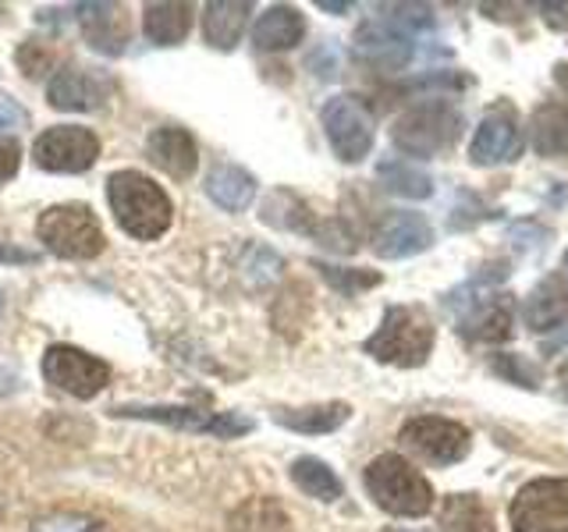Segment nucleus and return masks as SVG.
<instances>
[{"label": "nucleus", "mask_w": 568, "mask_h": 532, "mask_svg": "<svg viewBox=\"0 0 568 532\" xmlns=\"http://www.w3.org/2000/svg\"><path fill=\"white\" fill-rule=\"evenodd\" d=\"M106 203H111L118 227L139 242H156L160 235H168V227L174 221L171 195L150 174L132 167L114 171L106 177Z\"/></svg>", "instance_id": "1"}, {"label": "nucleus", "mask_w": 568, "mask_h": 532, "mask_svg": "<svg viewBox=\"0 0 568 532\" xmlns=\"http://www.w3.org/2000/svg\"><path fill=\"white\" fill-rule=\"evenodd\" d=\"M363 483L366 493L373 497V504L384 508L387 514H398V519H423L434 508V487L402 454L373 458L363 472Z\"/></svg>", "instance_id": "2"}, {"label": "nucleus", "mask_w": 568, "mask_h": 532, "mask_svg": "<svg viewBox=\"0 0 568 532\" xmlns=\"http://www.w3.org/2000/svg\"><path fill=\"white\" fill-rule=\"evenodd\" d=\"M434 324L419 306H390L381 319L377 334L363 345L366 355H373L377 362L416 369L430 359L434 351Z\"/></svg>", "instance_id": "3"}, {"label": "nucleus", "mask_w": 568, "mask_h": 532, "mask_svg": "<svg viewBox=\"0 0 568 532\" xmlns=\"http://www.w3.org/2000/svg\"><path fill=\"white\" fill-rule=\"evenodd\" d=\"M36 238L58 259H93L103 253L106 235L100 217L85 203H58L47 206L36 221Z\"/></svg>", "instance_id": "4"}, {"label": "nucleus", "mask_w": 568, "mask_h": 532, "mask_svg": "<svg viewBox=\"0 0 568 532\" xmlns=\"http://www.w3.org/2000/svg\"><path fill=\"white\" fill-rule=\"evenodd\" d=\"M458 135H462V114H458V106L444 96L408 106L395 121V129H390V139H395V146L402 153L423 156V160L452 150Z\"/></svg>", "instance_id": "5"}, {"label": "nucleus", "mask_w": 568, "mask_h": 532, "mask_svg": "<svg viewBox=\"0 0 568 532\" xmlns=\"http://www.w3.org/2000/svg\"><path fill=\"white\" fill-rule=\"evenodd\" d=\"M511 532H568V479H532L511 497Z\"/></svg>", "instance_id": "6"}, {"label": "nucleus", "mask_w": 568, "mask_h": 532, "mask_svg": "<svg viewBox=\"0 0 568 532\" xmlns=\"http://www.w3.org/2000/svg\"><path fill=\"white\" fill-rule=\"evenodd\" d=\"M118 419H146V422H164L171 430H189V433H210V437H242L253 430V419L239 412H203L192 405H118L111 408Z\"/></svg>", "instance_id": "7"}, {"label": "nucleus", "mask_w": 568, "mask_h": 532, "mask_svg": "<svg viewBox=\"0 0 568 532\" xmlns=\"http://www.w3.org/2000/svg\"><path fill=\"white\" fill-rule=\"evenodd\" d=\"M32 160L47 174H85L100 160V139L85 124H53L36 135Z\"/></svg>", "instance_id": "8"}, {"label": "nucleus", "mask_w": 568, "mask_h": 532, "mask_svg": "<svg viewBox=\"0 0 568 532\" xmlns=\"http://www.w3.org/2000/svg\"><path fill=\"white\" fill-rule=\"evenodd\" d=\"M43 380L71 398L89 401L111 383V366L75 345H50L43 351Z\"/></svg>", "instance_id": "9"}, {"label": "nucleus", "mask_w": 568, "mask_h": 532, "mask_svg": "<svg viewBox=\"0 0 568 532\" xmlns=\"http://www.w3.org/2000/svg\"><path fill=\"white\" fill-rule=\"evenodd\" d=\"M320 121H324L327 142L337 160L345 164H359V160L373 150V117L366 106L355 96H331L320 111Z\"/></svg>", "instance_id": "10"}, {"label": "nucleus", "mask_w": 568, "mask_h": 532, "mask_svg": "<svg viewBox=\"0 0 568 532\" xmlns=\"http://www.w3.org/2000/svg\"><path fill=\"white\" fill-rule=\"evenodd\" d=\"M408 451H416L423 461H434V466H455L469 454L473 437L462 422L455 419H440V416H416L402 426L398 437Z\"/></svg>", "instance_id": "11"}, {"label": "nucleus", "mask_w": 568, "mask_h": 532, "mask_svg": "<svg viewBox=\"0 0 568 532\" xmlns=\"http://www.w3.org/2000/svg\"><path fill=\"white\" fill-rule=\"evenodd\" d=\"M114 93V79L106 71L82 68V64H64L53 71L47 85V103L53 111H97Z\"/></svg>", "instance_id": "12"}, {"label": "nucleus", "mask_w": 568, "mask_h": 532, "mask_svg": "<svg viewBox=\"0 0 568 532\" xmlns=\"http://www.w3.org/2000/svg\"><path fill=\"white\" fill-rule=\"evenodd\" d=\"M413 35H408L398 22H390L387 14L366 18L355 32V58L381 68V71H395L405 68L413 58Z\"/></svg>", "instance_id": "13"}, {"label": "nucleus", "mask_w": 568, "mask_h": 532, "mask_svg": "<svg viewBox=\"0 0 568 532\" xmlns=\"http://www.w3.org/2000/svg\"><path fill=\"white\" fill-rule=\"evenodd\" d=\"M523 153V132L515 121L511 106H494V111L479 121V129L473 135L469 160L476 167H494V164H511Z\"/></svg>", "instance_id": "14"}, {"label": "nucleus", "mask_w": 568, "mask_h": 532, "mask_svg": "<svg viewBox=\"0 0 568 532\" xmlns=\"http://www.w3.org/2000/svg\"><path fill=\"white\" fill-rule=\"evenodd\" d=\"M434 245V227L426 224L423 213L413 209H390L381 217L377 231H373V253L381 259H405L426 253Z\"/></svg>", "instance_id": "15"}, {"label": "nucleus", "mask_w": 568, "mask_h": 532, "mask_svg": "<svg viewBox=\"0 0 568 532\" xmlns=\"http://www.w3.org/2000/svg\"><path fill=\"white\" fill-rule=\"evenodd\" d=\"M79 29L85 43L103 58H121L132 43V22L124 4H79Z\"/></svg>", "instance_id": "16"}, {"label": "nucleus", "mask_w": 568, "mask_h": 532, "mask_svg": "<svg viewBox=\"0 0 568 532\" xmlns=\"http://www.w3.org/2000/svg\"><path fill=\"white\" fill-rule=\"evenodd\" d=\"M146 156L153 160V167H160L174 182H185L200 167V150H195V139L178 129V124H160L146 139Z\"/></svg>", "instance_id": "17"}, {"label": "nucleus", "mask_w": 568, "mask_h": 532, "mask_svg": "<svg viewBox=\"0 0 568 532\" xmlns=\"http://www.w3.org/2000/svg\"><path fill=\"white\" fill-rule=\"evenodd\" d=\"M253 4L248 0H213L203 11V40L213 50H235L248 25Z\"/></svg>", "instance_id": "18"}, {"label": "nucleus", "mask_w": 568, "mask_h": 532, "mask_svg": "<svg viewBox=\"0 0 568 532\" xmlns=\"http://www.w3.org/2000/svg\"><path fill=\"white\" fill-rule=\"evenodd\" d=\"M302 35H306V18L292 4L266 8L253 25V43L260 50H292L302 43Z\"/></svg>", "instance_id": "19"}, {"label": "nucleus", "mask_w": 568, "mask_h": 532, "mask_svg": "<svg viewBox=\"0 0 568 532\" xmlns=\"http://www.w3.org/2000/svg\"><path fill=\"white\" fill-rule=\"evenodd\" d=\"M523 313H526V324L540 334L561 327L568 319V284H565V277L561 274L544 277L537 288L529 291Z\"/></svg>", "instance_id": "20"}, {"label": "nucleus", "mask_w": 568, "mask_h": 532, "mask_svg": "<svg viewBox=\"0 0 568 532\" xmlns=\"http://www.w3.org/2000/svg\"><path fill=\"white\" fill-rule=\"evenodd\" d=\"M271 416L284 430L320 437V433H334L337 426H345L352 408L345 401H324V405H306V408H274Z\"/></svg>", "instance_id": "21"}, {"label": "nucleus", "mask_w": 568, "mask_h": 532, "mask_svg": "<svg viewBox=\"0 0 568 532\" xmlns=\"http://www.w3.org/2000/svg\"><path fill=\"white\" fill-rule=\"evenodd\" d=\"M142 29L146 40L156 47H178L192 29V4H174V0H156L142 8Z\"/></svg>", "instance_id": "22"}, {"label": "nucleus", "mask_w": 568, "mask_h": 532, "mask_svg": "<svg viewBox=\"0 0 568 532\" xmlns=\"http://www.w3.org/2000/svg\"><path fill=\"white\" fill-rule=\"evenodd\" d=\"M206 195L217 206H224L231 213H242L256 200V177L239 164H217L206 174Z\"/></svg>", "instance_id": "23"}, {"label": "nucleus", "mask_w": 568, "mask_h": 532, "mask_svg": "<svg viewBox=\"0 0 568 532\" xmlns=\"http://www.w3.org/2000/svg\"><path fill=\"white\" fill-rule=\"evenodd\" d=\"M227 532H292V519L274 497H248L227 514Z\"/></svg>", "instance_id": "24"}, {"label": "nucleus", "mask_w": 568, "mask_h": 532, "mask_svg": "<svg viewBox=\"0 0 568 532\" xmlns=\"http://www.w3.org/2000/svg\"><path fill=\"white\" fill-rule=\"evenodd\" d=\"M529 146L540 156H565L568 153V106L544 103L529 117Z\"/></svg>", "instance_id": "25"}, {"label": "nucleus", "mask_w": 568, "mask_h": 532, "mask_svg": "<svg viewBox=\"0 0 568 532\" xmlns=\"http://www.w3.org/2000/svg\"><path fill=\"white\" fill-rule=\"evenodd\" d=\"M260 221L271 224V227H281V231H295V235H313L316 231V217L310 213V206L288 188H277V192L266 195L263 209H260Z\"/></svg>", "instance_id": "26"}, {"label": "nucleus", "mask_w": 568, "mask_h": 532, "mask_svg": "<svg viewBox=\"0 0 568 532\" xmlns=\"http://www.w3.org/2000/svg\"><path fill=\"white\" fill-rule=\"evenodd\" d=\"M377 177H381V185L387 192L402 195V200H426V195L434 192V177L426 174L423 167H416L413 160H402V156L381 160Z\"/></svg>", "instance_id": "27"}, {"label": "nucleus", "mask_w": 568, "mask_h": 532, "mask_svg": "<svg viewBox=\"0 0 568 532\" xmlns=\"http://www.w3.org/2000/svg\"><path fill=\"white\" fill-rule=\"evenodd\" d=\"M288 475H292V483L306 493V497H313V501H324V504H331V501H337L342 497V479L334 475V469L327 466V461H320V458H295L292 461V469H288Z\"/></svg>", "instance_id": "28"}, {"label": "nucleus", "mask_w": 568, "mask_h": 532, "mask_svg": "<svg viewBox=\"0 0 568 532\" xmlns=\"http://www.w3.org/2000/svg\"><path fill=\"white\" fill-rule=\"evenodd\" d=\"M440 529L444 532H494V522H490V511L484 508L479 497L452 493V497H444Z\"/></svg>", "instance_id": "29"}, {"label": "nucleus", "mask_w": 568, "mask_h": 532, "mask_svg": "<svg viewBox=\"0 0 568 532\" xmlns=\"http://www.w3.org/2000/svg\"><path fill=\"white\" fill-rule=\"evenodd\" d=\"M313 270H320V277L342 295H359V291L377 288L381 284L377 270H352V266H331V263H320V259H313Z\"/></svg>", "instance_id": "30"}, {"label": "nucleus", "mask_w": 568, "mask_h": 532, "mask_svg": "<svg viewBox=\"0 0 568 532\" xmlns=\"http://www.w3.org/2000/svg\"><path fill=\"white\" fill-rule=\"evenodd\" d=\"M18 68H22L26 79H40L47 75V71H53V61H58V53H53L50 43L43 40H26L22 47H18Z\"/></svg>", "instance_id": "31"}, {"label": "nucleus", "mask_w": 568, "mask_h": 532, "mask_svg": "<svg viewBox=\"0 0 568 532\" xmlns=\"http://www.w3.org/2000/svg\"><path fill=\"white\" fill-rule=\"evenodd\" d=\"M32 532H103L97 519L79 511H58V514H47L32 525Z\"/></svg>", "instance_id": "32"}, {"label": "nucleus", "mask_w": 568, "mask_h": 532, "mask_svg": "<svg viewBox=\"0 0 568 532\" xmlns=\"http://www.w3.org/2000/svg\"><path fill=\"white\" fill-rule=\"evenodd\" d=\"M494 372H501L505 380L519 383V387H529V390L540 387V372L532 369L526 359H519V355H508V351L494 355Z\"/></svg>", "instance_id": "33"}, {"label": "nucleus", "mask_w": 568, "mask_h": 532, "mask_svg": "<svg viewBox=\"0 0 568 532\" xmlns=\"http://www.w3.org/2000/svg\"><path fill=\"white\" fill-rule=\"evenodd\" d=\"M313 238L320 242V245H327V248H334V253H355V231L345 224V221H320L316 224V231H313Z\"/></svg>", "instance_id": "34"}, {"label": "nucleus", "mask_w": 568, "mask_h": 532, "mask_svg": "<svg viewBox=\"0 0 568 532\" xmlns=\"http://www.w3.org/2000/svg\"><path fill=\"white\" fill-rule=\"evenodd\" d=\"M22 129H29V111L14 96L0 93V139H11Z\"/></svg>", "instance_id": "35"}, {"label": "nucleus", "mask_w": 568, "mask_h": 532, "mask_svg": "<svg viewBox=\"0 0 568 532\" xmlns=\"http://www.w3.org/2000/svg\"><path fill=\"white\" fill-rule=\"evenodd\" d=\"M18 167H22V146L14 139H0V185L11 182Z\"/></svg>", "instance_id": "36"}, {"label": "nucleus", "mask_w": 568, "mask_h": 532, "mask_svg": "<svg viewBox=\"0 0 568 532\" xmlns=\"http://www.w3.org/2000/svg\"><path fill=\"white\" fill-rule=\"evenodd\" d=\"M32 263H40V253H36V248L0 242V266H32Z\"/></svg>", "instance_id": "37"}, {"label": "nucleus", "mask_w": 568, "mask_h": 532, "mask_svg": "<svg viewBox=\"0 0 568 532\" xmlns=\"http://www.w3.org/2000/svg\"><path fill=\"white\" fill-rule=\"evenodd\" d=\"M18 390H22V380H18L11 369H4V366H0V398H8V395H18Z\"/></svg>", "instance_id": "38"}, {"label": "nucleus", "mask_w": 568, "mask_h": 532, "mask_svg": "<svg viewBox=\"0 0 568 532\" xmlns=\"http://www.w3.org/2000/svg\"><path fill=\"white\" fill-rule=\"evenodd\" d=\"M352 4H345V0H320V11H334V14H342L348 11Z\"/></svg>", "instance_id": "39"}, {"label": "nucleus", "mask_w": 568, "mask_h": 532, "mask_svg": "<svg viewBox=\"0 0 568 532\" xmlns=\"http://www.w3.org/2000/svg\"><path fill=\"white\" fill-rule=\"evenodd\" d=\"M4 514H8V497H4V490H0V522H4Z\"/></svg>", "instance_id": "40"}, {"label": "nucleus", "mask_w": 568, "mask_h": 532, "mask_svg": "<svg viewBox=\"0 0 568 532\" xmlns=\"http://www.w3.org/2000/svg\"><path fill=\"white\" fill-rule=\"evenodd\" d=\"M0 316H4V288H0Z\"/></svg>", "instance_id": "41"}, {"label": "nucleus", "mask_w": 568, "mask_h": 532, "mask_svg": "<svg viewBox=\"0 0 568 532\" xmlns=\"http://www.w3.org/2000/svg\"><path fill=\"white\" fill-rule=\"evenodd\" d=\"M565 270H568V253H565Z\"/></svg>", "instance_id": "42"}]
</instances>
